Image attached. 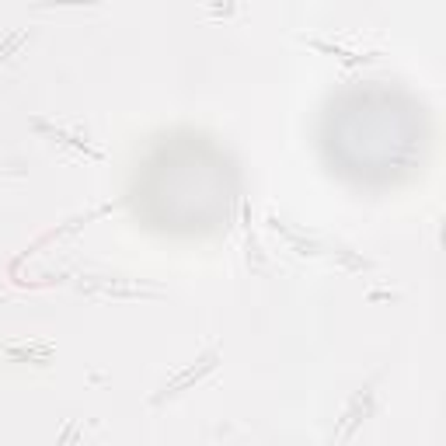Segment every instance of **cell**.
<instances>
[{
	"instance_id": "6da1fadb",
	"label": "cell",
	"mask_w": 446,
	"mask_h": 446,
	"mask_svg": "<svg viewBox=\"0 0 446 446\" xmlns=\"http://www.w3.org/2000/svg\"><path fill=\"white\" fill-rule=\"evenodd\" d=\"M217 359H220V356H217V349H209L206 356H202V359H199V366H192V370H185V373H178V377H175L171 383H164V390H160L157 398H154V405H160V401H164V398H171V394H178L185 383L199 380L202 373H209V370L217 366Z\"/></svg>"
},
{
	"instance_id": "7a4b0ae2",
	"label": "cell",
	"mask_w": 446,
	"mask_h": 446,
	"mask_svg": "<svg viewBox=\"0 0 446 446\" xmlns=\"http://www.w3.org/2000/svg\"><path fill=\"white\" fill-rule=\"evenodd\" d=\"M35 129H42V133H49L53 140H60V143H70V147H77L81 154H88V157H95V160H101L105 154L101 150H95V147H88V140H77V136H66V133H60V129H49L46 123H35Z\"/></svg>"
}]
</instances>
